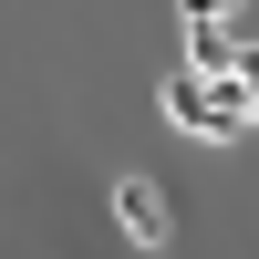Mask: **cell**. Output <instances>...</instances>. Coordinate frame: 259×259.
Masks as SVG:
<instances>
[{
    "label": "cell",
    "mask_w": 259,
    "mask_h": 259,
    "mask_svg": "<svg viewBox=\"0 0 259 259\" xmlns=\"http://www.w3.org/2000/svg\"><path fill=\"white\" fill-rule=\"evenodd\" d=\"M228 11H239V0H187V31H218Z\"/></svg>",
    "instance_id": "2"
},
{
    "label": "cell",
    "mask_w": 259,
    "mask_h": 259,
    "mask_svg": "<svg viewBox=\"0 0 259 259\" xmlns=\"http://www.w3.org/2000/svg\"><path fill=\"white\" fill-rule=\"evenodd\" d=\"M114 228H124L135 249H166V239H177V207H166V187H156V177H114Z\"/></svg>",
    "instance_id": "1"
}]
</instances>
